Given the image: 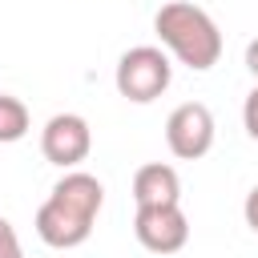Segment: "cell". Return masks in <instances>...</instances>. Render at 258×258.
Here are the masks:
<instances>
[{
    "label": "cell",
    "mask_w": 258,
    "mask_h": 258,
    "mask_svg": "<svg viewBox=\"0 0 258 258\" xmlns=\"http://www.w3.org/2000/svg\"><path fill=\"white\" fill-rule=\"evenodd\" d=\"M101 206H105V185L85 169H69L36 210L40 242L52 250H73V246L89 242Z\"/></svg>",
    "instance_id": "obj_1"
},
{
    "label": "cell",
    "mask_w": 258,
    "mask_h": 258,
    "mask_svg": "<svg viewBox=\"0 0 258 258\" xmlns=\"http://www.w3.org/2000/svg\"><path fill=\"white\" fill-rule=\"evenodd\" d=\"M153 32L165 44V52L177 56L194 73L214 69L218 56H222V32H218L214 16L206 8H198V4H189V0L161 4L157 16H153Z\"/></svg>",
    "instance_id": "obj_2"
},
{
    "label": "cell",
    "mask_w": 258,
    "mask_h": 258,
    "mask_svg": "<svg viewBox=\"0 0 258 258\" xmlns=\"http://www.w3.org/2000/svg\"><path fill=\"white\" fill-rule=\"evenodd\" d=\"M173 81V64H169V52L157 48V44H137L129 52H121L117 60V73H113V85L125 101L133 105H149L157 101Z\"/></svg>",
    "instance_id": "obj_3"
},
{
    "label": "cell",
    "mask_w": 258,
    "mask_h": 258,
    "mask_svg": "<svg viewBox=\"0 0 258 258\" xmlns=\"http://www.w3.org/2000/svg\"><path fill=\"white\" fill-rule=\"evenodd\" d=\"M214 133H218L214 113H210L202 101H185V105H177V109L165 117V145H169V153L181 157V161L206 157V153L214 149Z\"/></svg>",
    "instance_id": "obj_4"
},
{
    "label": "cell",
    "mask_w": 258,
    "mask_h": 258,
    "mask_svg": "<svg viewBox=\"0 0 258 258\" xmlns=\"http://www.w3.org/2000/svg\"><path fill=\"white\" fill-rule=\"evenodd\" d=\"M93 149V129L81 113H56L44 121L40 129V153L44 161L60 165V169H77Z\"/></svg>",
    "instance_id": "obj_5"
},
{
    "label": "cell",
    "mask_w": 258,
    "mask_h": 258,
    "mask_svg": "<svg viewBox=\"0 0 258 258\" xmlns=\"http://www.w3.org/2000/svg\"><path fill=\"white\" fill-rule=\"evenodd\" d=\"M133 234L149 254H173L189 242V218H185L181 202H173V206H137Z\"/></svg>",
    "instance_id": "obj_6"
},
{
    "label": "cell",
    "mask_w": 258,
    "mask_h": 258,
    "mask_svg": "<svg viewBox=\"0 0 258 258\" xmlns=\"http://www.w3.org/2000/svg\"><path fill=\"white\" fill-rule=\"evenodd\" d=\"M133 202L137 206H173L181 202V177L165 161H149L133 173Z\"/></svg>",
    "instance_id": "obj_7"
},
{
    "label": "cell",
    "mask_w": 258,
    "mask_h": 258,
    "mask_svg": "<svg viewBox=\"0 0 258 258\" xmlns=\"http://www.w3.org/2000/svg\"><path fill=\"white\" fill-rule=\"evenodd\" d=\"M28 133V105L12 93H0V145H12Z\"/></svg>",
    "instance_id": "obj_8"
},
{
    "label": "cell",
    "mask_w": 258,
    "mask_h": 258,
    "mask_svg": "<svg viewBox=\"0 0 258 258\" xmlns=\"http://www.w3.org/2000/svg\"><path fill=\"white\" fill-rule=\"evenodd\" d=\"M0 258H24V246H20L8 218H0Z\"/></svg>",
    "instance_id": "obj_9"
},
{
    "label": "cell",
    "mask_w": 258,
    "mask_h": 258,
    "mask_svg": "<svg viewBox=\"0 0 258 258\" xmlns=\"http://www.w3.org/2000/svg\"><path fill=\"white\" fill-rule=\"evenodd\" d=\"M242 125H246V133L258 141V85L246 93V105H242Z\"/></svg>",
    "instance_id": "obj_10"
},
{
    "label": "cell",
    "mask_w": 258,
    "mask_h": 258,
    "mask_svg": "<svg viewBox=\"0 0 258 258\" xmlns=\"http://www.w3.org/2000/svg\"><path fill=\"white\" fill-rule=\"evenodd\" d=\"M242 218H246V226L258 234V185L246 194V202H242Z\"/></svg>",
    "instance_id": "obj_11"
},
{
    "label": "cell",
    "mask_w": 258,
    "mask_h": 258,
    "mask_svg": "<svg viewBox=\"0 0 258 258\" xmlns=\"http://www.w3.org/2000/svg\"><path fill=\"white\" fill-rule=\"evenodd\" d=\"M246 69H250V73H254V81H258V36L246 44Z\"/></svg>",
    "instance_id": "obj_12"
}]
</instances>
